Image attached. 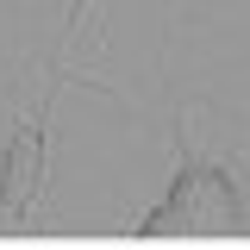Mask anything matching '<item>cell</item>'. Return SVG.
Masks as SVG:
<instances>
[{"mask_svg":"<svg viewBox=\"0 0 250 250\" xmlns=\"http://www.w3.org/2000/svg\"><path fill=\"white\" fill-rule=\"evenodd\" d=\"M138 231L144 238H238L244 231V200H238L231 175H219V169H182L175 188H169V200Z\"/></svg>","mask_w":250,"mask_h":250,"instance_id":"1","label":"cell"},{"mask_svg":"<svg viewBox=\"0 0 250 250\" xmlns=\"http://www.w3.org/2000/svg\"><path fill=\"white\" fill-rule=\"evenodd\" d=\"M38 182H44V125H19V138L6 144V169H0V207L25 213Z\"/></svg>","mask_w":250,"mask_h":250,"instance_id":"2","label":"cell"}]
</instances>
